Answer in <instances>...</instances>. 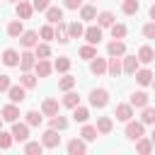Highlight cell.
<instances>
[{"mask_svg": "<svg viewBox=\"0 0 155 155\" xmlns=\"http://www.w3.org/2000/svg\"><path fill=\"white\" fill-rule=\"evenodd\" d=\"M90 104L97 107V109L107 107V104H109V92H107L104 87H94V90L90 92Z\"/></svg>", "mask_w": 155, "mask_h": 155, "instance_id": "1", "label": "cell"}, {"mask_svg": "<svg viewBox=\"0 0 155 155\" xmlns=\"http://www.w3.org/2000/svg\"><path fill=\"white\" fill-rule=\"evenodd\" d=\"M145 131V124L143 121H126V138L128 140H138Z\"/></svg>", "mask_w": 155, "mask_h": 155, "instance_id": "2", "label": "cell"}, {"mask_svg": "<svg viewBox=\"0 0 155 155\" xmlns=\"http://www.w3.org/2000/svg\"><path fill=\"white\" fill-rule=\"evenodd\" d=\"M41 143H44V148H58V145H61V136H58V131H56V128L44 131V133H41Z\"/></svg>", "mask_w": 155, "mask_h": 155, "instance_id": "3", "label": "cell"}, {"mask_svg": "<svg viewBox=\"0 0 155 155\" xmlns=\"http://www.w3.org/2000/svg\"><path fill=\"white\" fill-rule=\"evenodd\" d=\"M34 65H36V53H31L29 48H24V51H22V56H19V68H22V73L31 70Z\"/></svg>", "mask_w": 155, "mask_h": 155, "instance_id": "4", "label": "cell"}, {"mask_svg": "<svg viewBox=\"0 0 155 155\" xmlns=\"http://www.w3.org/2000/svg\"><path fill=\"white\" fill-rule=\"evenodd\" d=\"M114 116H116V121H131L133 119V104L128 102V104H116V111H114Z\"/></svg>", "mask_w": 155, "mask_h": 155, "instance_id": "5", "label": "cell"}, {"mask_svg": "<svg viewBox=\"0 0 155 155\" xmlns=\"http://www.w3.org/2000/svg\"><path fill=\"white\" fill-rule=\"evenodd\" d=\"M12 136H15V140H19V143L29 140V124H27V121H24V124L15 121V124H12Z\"/></svg>", "mask_w": 155, "mask_h": 155, "instance_id": "6", "label": "cell"}, {"mask_svg": "<svg viewBox=\"0 0 155 155\" xmlns=\"http://www.w3.org/2000/svg\"><path fill=\"white\" fill-rule=\"evenodd\" d=\"M107 73H109L111 78H119V75L124 73V63H121L119 56H109V61H107Z\"/></svg>", "mask_w": 155, "mask_h": 155, "instance_id": "7", "label": "cell"}, {"mask_svg": "<svg viewBox=\"0 0 155 155\" xmlns=\"http://www.w3.org/2000/svg\"><path fill=\"white\" fill-rule=\"evenodd\" d=\"M7 97H10V102H15V104H19V102H24V97H27V87L19 82V85H12L10 90H7Z\"/></svg>", "mask_w": 155, "mask_h": 155, "instance_id": "8", "label": "cell"}, {"mask_svg": "<svg viewBox=\"0 0 155 155\" xmlns=\"http://www.w3.org/2000/svg\"><path fill=\"white\" fill-rule=\"evenodd\" d=\"M0 116H2L5 121L15 124V121L19 119V109H17V104H15V102H12V104H5V107L0 109Z\"/></svg>", "mask_w": 155, "mask_h": 155, "instance_id": "9", "label": "cell"}, {"mask_svg": "<svg viewBox=\"0 0 155 155\" xmlns=\"http://www.w3.org/2000/svg\"><path fill=\"white\" fill-rule=\"evenodd\" d=\"M68 153L70 155H85L87 153V140L85 138H73L68 143Z\"/></svg>", "mask_w": 155, "mask_h": 155, "instance_id": "10", "label": "cell"}, {"mask_svg": "<svg viewBox=\"0 0 155 155\" xmlns=\"http://www.w3.org/2000/svg\"><path fill=\"white\" fill-rule=\"evenodd\" d=\"M19 56H22V53H17L15 48H5V51H2V63H5L7 68H15V65H19Z\"/></svg>", "mask_w": 155, "mask_h": 155, "instance_id": "11", "label": "cell"}, {"mask_svg": "<svg viewBox=\"0 0 155 155\" xmlns=\"http://www.w3.org/2000/svg\"><path fill=\"white\" fill-rule=\"evenodd\" d=\"M148 102H150V97H148V92H143V90H138V92L131 94V104H133V109H143V107H148Z\"/></svg>", "mask_w": 155, "mask_h": 155, "instance_id": "12", "label": "cell"}, {"mask_svg": "<svg viewBox=\"0 0 155 155\" xmlns=\"http://www.w3.org/2000/svg\"><path fill=\"white\" fill-rule=\"evenodd\" d=\"M31 15H34V5L27 2V0H19V2H17V17H19V19H29Z\"/></svg>", "mask_w": 155, "mask_h": 155, "instance_id": "13", "label": "cell"}, {"mask_svg": "<svg viewBox=\"0 0 155 155\" xmlns=\"http://www.w3.org/2000/svg\"><path fill=\"white\" fill-rule=\"evenodd\" d=\"M85 39H87V44H94V46H97V44L102 41V27H99V24H97V27H87V29H85Z\"/></svg>", "mask_w": 155, "mask_h": 155, "instance_id": "14", "label": "cell"}, {"mask_svg": "<svg viewBox=\"0 0 155 155\" xmlns=\"http://www.w3.org/2000/svg\"><path fill=\"white\" fill-rule=\"evenodd\" d=\"M19 44H22L24 48H34V46L39 44V31H24V34L19 36Z\"/></svg>", "mask_w": 155, "mask_h": 155, "instance_id": "15", "label": "cell"}, {"mask_svg": "<svg viewBox=\"0 0 155 155\" xmlns=\"http://www.w3.org/2000/svg\"><path fill=\"white\" fill-rule=\"evenodd\" d=\"M107 53H109V56H124V53H126V44H124L121 39H114V41L107 44Z\"/></svg>", "mask_w": 155, "mask_h": 155, "instance_id": "16", "label": "cell"}, {"mask_svg": "<svg viewBox=\"0 0 155 155\" xmlns=\"http://www.w3.org/2000/svg\"><path fill=\"white\" fill-rule=\"evenodd\" d=\"M90 73H92V75H104V73H107V58L94 56L92 63H90Z\"/></svg>", "mask_w": 155, "mask_h": 155, "instance_id": "17", "label": "cell"}, {"mask_svg": "<svg viewBox=\"0 0 155 155\" xmlns=\"http://www.w3.org/2000/svg\"><path fill=\"white\" fill-rule=\"evenodd\" d=\"M153 78H155V75H153V70H148V68H138V70H136V82L143 85V87H145V85H153Z\"/></svg>", "mask_w": 155, "mask_h": 155, "instance_id": "18", "label": "cell"}, {"mask_svg": "<svg viewBox=\"0 0 155 155\" xmlns=\"http://www.w3.org/2000/svg\"><path fill=\"white\" fill-rule=\"evenodd\" d=\"M138 56H124V73L126 75H136V70H138Z\"/></svg>", "mask_w": 155, "mask_h": 155, "instance_id": "19", "label": "cell"}, {"mask_svg": "<svg viewBox=\"0 0 155 155\" xmlns=\"http://www.w3.org/2000/svg\"><path fill=\"white\" fill-rule=\"evenodd\" d=\"M34 70H36V75H39V78H48V75H51V70H53V65H51L46 58H39V61H36V65H34Z\"/></svg>", "mask_w": 155, "mask_h": 155, "instance_id": "20", "label": "cell"}, {"mask_svg": "<svg viewBox=\"0 0 155 155\" xmlns=\"http://www.w3.org/2000/svg\"><path fill=\"white\" fill-rule=\"evenodd\" d=\"M7 34H10L12 39H19V36L24 34V27H22V19H12V22L7 24Z\"/></svg>", "mask_w": 155, "mask_h": 155, "instance_id": "21", "label": "cell"}, {"mask_svg": "<svg viewBox=\"0 0 155 155\" xmlns=\"http://www.w3.org/2000/svg\"><path fill=\"white\" fill-rule=\"evenodd\" d=\"M56 39H58L61 44H68V41H70V34H68V24H65L63 19L56 24Z\"/></svg>", "mask_w": 155, "mask_h": 155, "instance_id": "22", "label": "cell"}, {"mask_svg": "<svg viewBox=\"0 0 155 155\" xmlns=\"http://www.w3.org/2000/svg\"><path fill=\"white\" fill-rule=\"evenodd\" d=\"M41 114H44V116H56V114H58V102H56V99H44Z\"/></svg>", "mask_w": 155, "mask_h": 155, "instance_id": "23", "label": "cell"}, {"mask_svg": "<svg viewBox=\"0 0 155 155\" xmlns=\"http://www.w3.org/2000/svg\"><path fill=\"white\" fill-rule=\"evenodd\" d=\"M111 128H114V124H111L109 116H99V119H97V131H99V136L111 133Z\"/></svg>", "mask_w": 155, "mask_h": 155, "instance_id": "24", "label": "cell"}, {"mask_svg": "<svg viewBox=\"0 0 155 155\" xmlns=\"http://www.w3.org/2000/svg\"><path fill=\"white\" fill-rule=\"evenodd\" d=\"M136 150H138L140 155H148V153H153V140H150V138H145V136H140V138L136 140Z\"/></svg>", "mask_w": 155, "mask_h": 155, "instance_id": "25", "label": "cell"}, {"mask_svg": "<svg viewBox=\"0 0 155 155\" xmlns=\"http://www.w3.org/2000/svg\"><path fill=\"white\" fill-rule=\"evenodd\" d=\"M80 19H85V22L97 19V7H94V5H82V7H80Z\"/></svg>", "mask_w": 155, "mask_h": 155, "instance_id": "26", "label": "cell"}, {"mask_svg": "<svg viewBox=\"0 0 155 155\" xmlns=\"http://www.w3.org/2000/svg\"><path fill=\"white\" fill-rule=\"evenodd\" d=\"M138 61H140V63H153V61H155V51H153V46H140V51H138Z\"/></svg>", "mask_w": 155, "mask_h": 155, "instance_id": "27", "label": "cell"}, {"mask_svg": "<svg viewBox=\"0 0 155 155\" xmlns=\"http://www.w3.org/2000/svg\"><path fill=\"white\" fill-rule=\"evenodd\" d=\"M78 104H80V94H78V92H73V90H68V92H65V97H63V107L75 109Z\"/></svg>", "mask_w": 155, "mask_h": 155, "instance_id": "28", "label": "cell"}, {"mask_svg": "<svg viewBox=\"0 0 155 155\" xmlns=\"http://www.w3.org/2000/svg\"><path fill=\"white\" fill-rule=\"evenodd\" d=\"M114 22H116V19H114V15H111L109 10H104V12H99V15H97V24H99L102 29H104V27H111Z\"/></svg>", "mask_w": 155, "mask_h": 155, "instance_id": "29", "label": "cell"}, {"mask_svg": "<svg viewBox=\"0 0 155 155\" xmlns=\"http://www.w3.org/2000/svg\"><path fill=\"white\" fill-rule=\"evenodd\" d=\"M46 19H48L51 24H58V22L63 19V10H61V7H48V10H46Z\"/></svg>", "mask_w": 155, "mask_h": 155, "instance_id": "30", "label": "cell"}, {"mask_svg": "<svg viewBox=\"0 0 155 155\" xmlns=\"http://www.w3.org/2000/svg\"><path fill=\"white\" fill-rule=\"evenodd\" d=\"M68 34H70V39H80V36H85V27L80 22H70L68 24Z\"/></svg>", "mask_w": 155, "mask_h": 155, "instance_id": "31", "label": "cell"}, {"mask_svg": "<svg viewBox=\"0 0 155 155\" xmlns=\"http://www.w3.org/2000/svg\"><path fill=\"white\" fill-rule=\"evenodd\" d=\"M73 119H75V121H80V124H85V121L90 119V109H87V107H80V104H78V107L73 109Z\"/></svg>", "mask_w": 155, "mask_h": 155, "instance_id": "32", "label": "cell"}, {"mask_svg": "<svg viewBox=\"0 0 155 155\" xmlns=\"http://www.w3.org/2000/svg\"><path fill=\"white\" fill-rule=\"evenodd\" d=\"M53 70H58V73H68V70H70V58H68V56H61V58H56V63H53Z\"/></svg>", "mask_w": 155, "mask_h": 155, "instance_id": "33", "label": "cell"}, {"mask_svg": "<svg viewBox=\"0 0 155 155\" xmlns=\"http://www.w3.org/2000/svg\"><path fill=\"white\" fill-rule=\"evenodd\" d=\"M73 87H75V78L65 73V75H63V78L58 80V90H63V92H68V90H73Z\"/></svg>", "mask_w": 155, "mask_h": 155, "instance_id": "34", "label": "cell"}, {"mask_svg": "<svg viewBox=\"0 0 155 155\" xmlns=\"http://www.w3.org/2000/svg\"><path fill=\"white\" fill-rule=\"evenodd\" d=\"M51 128H56V131H65V128H68V119L61 116V114L51 116Z\"/></svg>", "mask_w": 155, "mask_h": 155, "instance_id": "35", "label": "cell"}, {"mask_svg": "<svg viewBox=\"0 0 155 155\" xmlns=\"http://www.w3.org/2000/svg\"><path fill=\"white\" fill-rule=\"evenodd\" d=\"M97 136H99L97 126H82V131H80V138H85V140H97Z\"/></svg>", "mask_w": 155, "mask_h": 155, "instance_id": "36", "label": "cell"}, {"mask_svg": "<svg viewBox=\"0 0 155 155\" xmlns=\"http://www.w3.org/2000/svg\"><path fill=\"white\" fill-rule=\"evenodd\" d=\"M124 5H121V10H124V15H136L138 12V7H140V2L138 0H121Z\"/></svg>", "mask_w": 155, "mask_h": 155, "instance_id": "37", "label": "cell"}, {"mask_svg": "<svg viewBox=\"0 0 155 155\" xmlns=\"http://www.w3.org/2000/svg\"><path fill=\"white\" fill-rule=\"evenodd\" d=\"M36 78H39V75H31V73L27 70V73H22L19 82H22V85H24L27 90H31V87H36Z\"/></svg>", "mask_w": 155, "mask_h": 155, "instance_id": "38", "label": "cell"}, {"mask_svg": "<svg viewBox=\"0 0 155 155\" xmlns=\"http://www.w3.org/2000/svg\"><path fill=\"white\" fill-rule=\"evenodd\" d=\"M39 36H41V39H46V41L56 39V27H51V22H48V24H44V27H41V31H39Z\"/></svg>", "mask_w": 155, "mask_h": 155, "instance_id": "39", "label": "cell"}, {"mask_svg": "<svg viewBox=\"0 0 155 155\" xmlns=\"http://www.w3.org/2000/svg\"><path fill=\"white\" fill-rule=\"evenodd\" d=\"M97 56V48H94V44H87V46H82L80 48V58H85V61H92Z\"/></svg>", "mask_w": 155, "mask_h": 155, "instance_id": "40", "label": "cell"}, {"mask_svg": "<svg viewBox=\"0 0 155 155\" xmlns=\"http://www.w3.org/2000/svg\"><path fill=\"white\" fill-rule=\"evenodd\" d=\"M44 150V143H36V140H24V153L34 155V153H41Z\"/></svg>", "mask_w": 155, "mask_h": 155, "instance_id": "41", "label": "cell"}, {"mask_svg": "<svg viewBox=\"0 0 155 155\" xmlns=\"http://www.w3.org/2000/svg\"><path fill=\"white\" fill-rule=\"evenodd\" d=\"M109 29H111V36H114V39H124V36H126V31H128V29H126V24H116V22H114Z\"/></svg>", "mask_w": 155, "mask_h": 155, "instance_id": "42", "label": "cell"}, {"mask_svg": "<svg viewBox=\"0 0 155 155\" xmlns=\"http://www.w3.org/2000/svg\"><path fill=\"white\" fill-rule=\"evenodd\" d=\"M34 53H36V58H48L51 56V46L48 44H36L34 46Z\"/></svg>", "mask_w": 155, "mask_h": 155, "instance_id": "43", "label": "cell"}, {"mask_svg": "<svg viewBox=\"0 0 155 155\" xmlns=\"http://www.w3.org/2000/svg\"><path fill=\"white\" fill-rule=\"evenodd\" d=\"M140 121H143V124H155V107H143Z\"/></svg>", "mask_w": 155, "mask_h": 155, "instance_id": "44", "label": "cell"}, {"mask_svg": "<svg viewBox=\"0 0 155 155\" xmlns=\"http://www.w3.org/2000/svg\"><path fill=\"white\" fill-rule=\"evenodd\" d=\"M12 143H15V136H12V133L0 131V148H2V150H7V148H12Z\"/></svg>", "mask_w": 155, "mask_h": 155, "instance_id": "45", "label": "cell"}, {"mask_svg": "<svg viewBox=\"0 0 155 155\" xmlns=\"http://www.w3.org/2000/svg\"><path fill=\"white\" fill-rule=\"evenodd\" d=\"M24 116H27V124H29V126H41V114H39V111L31 109V111H27Z\"/></svg>", "mask_w": 155, "mask_h": 155, "instance_id": "46", "label": "cell"}, {"mask_svg": "<svg viewBox=\"0 0 155 155\" xmlns=\"http://www.w3.org/2000/svg\"><path fill=\"white\" fill-rule=\"evenodd\" d=\"M31 5H34V10H39V12H46V10L51 7V2H48V0H34Z\"/></svg>", "mask_w": 155, "mask_h": 155, "instance_id": "47", "label": "cell"}, {"mask_svg": "<svg viewBox=\"0 0 155 155\" xmlns=\"http://www.w3.org/2000/svg\"><path fill=\"white\" fill-rule=\"evenodd\" d=\"M143 36L145 39H155V22H150V24L143 27Z\"/></svg>", "mask_w": 155, "mask_h": 155, "instance_id": "48", "label": "cell"}, {"mask_svg": "<svg viewBox=\"0 0 155 155\" xmlns=\"http://www.w3.org/2000/svg\"><path fill=\"white\" fill-rule=\"evenodd\" d=\"M12 87V80H10V75H0V92H7Z\"/></svg>", "mask_w": 155, "mask_h": 155, "instance_id": "49", "label": "cell"}, {"mask_svg": "<svg viewBox=\"0 0 155 155\" xmlns=\"http://www.w3.org/2000/svg\"><path fill=\"white\" fill-rule=\"evenodd\" d=\"M65 7L68 10H78V7H82V0H65Z\"/></svg>", "mask_w": 155, "mask_h": 155, "instance_id": "50", "label": "cell"}, {"mask_svg": "<svg viewBox=\"0 0 155 155\" xmlns=\"http://www.w3.org/2000/svg\"><path fill=\"white\" fill-rule=\"evenodd\" d=\"M150 19L155 22V5H150Z\"/></svg>", "mask_w": 155, "mask_h": 155, "instance_id": "51", "label": "cell"}, {"mask_svg": "<svg viewBox=\"0 0 155 155\" xmlns=\"http://www.w3.org/2000/svg\"><path fill=\"white\" fill-rule=\"evenodd\" d=\"M150 140H153V148H155V131L150 133Z\"/></svg>", "mask_w": 155, "mask_h": 155, "instance_id": "52", "label": "cell"}, {"mask_svg": "<svg viewBox=\"0 0 155 155\" xmlns=\"http://www.w3.org/2000/svg\"><path fill=\"white\" fill-rule=\"evenodd\" d=\"M2 121H5V119H2V116H0V131H2Z\"/></svg>", "mask_w": 155, "mask_h": 155, "instance_id": "53", "label": "cell"}, {"mask_svg": "<svg viewBox=\"0 0 155 155\" xmlns=\"http://www.w3.org/2000/svg\"><path fill=\"white\" fill-rule=\"evenodd\" d=\"M153 87H155V78H153Z\"/></svg>", "mask_w": 155, "mask_h": 155, "instance_id": "54", "label": "cell"}, {"mask_svg": "<svg viewBox=\"0 0 155 155\" xmlns=\"http://www.w3.org/2000/svg\"><path fill=\"white\" fill-rule=\"evenodd\" d=\"M12 2H19V0H12Z\"/></svg>", "mask_w": 155, "mask_h": 155, "instance_id": "55", "label": "cell"}]
</instances>
